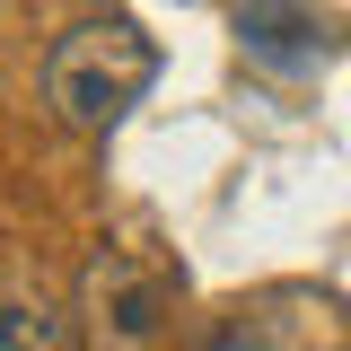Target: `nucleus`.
Returning a JSON list of instances; mask_svg holds the SVG:
<instances>
[{
  "label": "nucleus",
  "instance_id": "obj_2",
  "mask_svg": "<svg viewBox=\"0 0 351 351\" xmlns=\"http://www.w3.org/2000/svg\"><path fill=\"white\" fill-rule=\"evenodd\" d=\"M176 316V272L149 237H106L80 272V299H71V325H80L88 351H158Z\"/></svg>",
  "mask_w": 351,
  "mask_h": 351
},
{
  "label": "nucleus",
  "instance_id": "obj_1",
  "mask_svg": "<svg viewBox=\"0 0 351 351\" xmlns=\"http://www.w3.org/2000/svg\"><path fill=\"white\" fill-rule=\"evenodd\" d=\"M149 80H158V44L141 36V18H123V9L80 18L71 36H53V53H44V106L71 132H114L149 97Z\"/></svg>",
  "mask_w": 351,
  "mask_h": 351
},
{
  "label": "nucleus",
  "instance_id": "obj_4",
  "mask_svg": "<svg viewBox=\"0 0 351 351\" xmlns=\"http://www.w3.org/2000/svg\"><path fill=\"white\" fill-rule=\"evenodd\" d=\"M62 334H71V316L44 299V290L0 281V351H62Z\"/></svg>",
  "mask_w": 351,
  "mask_h": 351
},
{
  "label": "nucleus",
  "instance_id": "obj_3",
  "mask_svg": "<svg viewBox=\"0 0 351 351\" xmlns=\"http://www.w3.org/2000/svg\"><path fill=\"white\" fill-rule=\"evenodd\" d=\"M237 44L272 62V71H316L325 62V18L307 0H246L237 9Z\"/></svg>",
  "mask_w": 351,
  "mask_h": 351
}]
</instances>
